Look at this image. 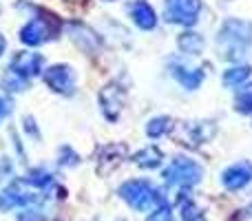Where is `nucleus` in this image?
<instances>
[{"instance_id": "nucleus-19", "label": "nucleus", "mask_w": 252, "mask_h": 221, "mask_svg": "<svg viewBox=\"0 0 252 221\" xmlns=\"http://www.w3.org/2000/svg\"><path fill=\"white\" fill-rule=\"evenodd\" d=\"M4 47H7V42H4V38H2V35H0V56H2V53H4Z\"/></svg>"}, {"instance_id": "nucleus-3", "label": "nucleus", "mask_w": 252, "mask_h": 221, "mask_svg": "<svg viewBox=\"0 0 252 221\" xmlns=\"http://www.w3.org/2000/svg\"><path fill=\"white\" fill-rule=\"evenodd\" d=\"M201 175H204V168L195 159H188V157H175L168 168L164 170L166 182L175 184V186H182V188L195 186L201 179Z\"/></svg>"}, {"instance_id": "nucleus-13", "label": "nucleus", "mask_w": 252, "mask_h": 221, "mask_svg": "<svg viewBox=\"0 0 252 221\" xmlns=\"http://www.w3.org/2000/svg\"><path fill=\"white\" fill-rule=\"evenodd\" d=\"M248 78H250V66H246V64L232 66V69H228L226 73H223V84H226L228 89H239Z\"/></svg>"}, {"instance_id": "nucleus-10", "label": "nucleus", "mask_w": 252, "mask_h": 221, "mask_svg": "<svg viewBox=\"0 0 252 221\" xmlns=\"http://www.w3.org/2000/svg\"><path fill=\"white\" fill-rule=\"evenodd\" d=\"M170 69H173L175 78L179 80V84L190 89V91H195L201 84V80H204V71L201 69H190V66H184V64H173Z\"/></svg>"}, {"instance_id": "nucleus-6", "label": "nucleus", "mask_w": 252, "mask_h": 221, "mask_svg": "<svg viewBox=\"0 0 252 221\" xmlns=\"http://www.w3.org/2000/svg\"><path fill=\"white\" fill-rule=\"evenodd\" d=\"M47 87L56 93H62V95H73L75 91V73L69 64H56L49 66L47 73L42 75Z\"/></svg>"}, {"instance_id": "nucleus-17", "label": "nucleus", "mask_w": 252, "mask_h": 221, "mask_svg": "<svg viewBox=\"0 0 252 221\" xmlns=\"http://www.w3.org/2000/svg\"><path fill=\"white\" fill-rule=\"evenodd\" d=\"M148 221H173V210H170V206L168 204L157 206V208L151 213Z\"/></svg>"}, {"instance_id": "nucleus-8", "label": "nucleus", "mask_w": 252, "mask_h": 221, "mask_svg": "<svg viewBox=\"0 0 252 221\" xmlns=\"http://www.w3.org/2000/svg\"><path fill=\"white\" fill-rule=\"evenodd\" d=\"M221 182L228 190H239V188L248 186V184L252 182V164H248V161L232 164L230 168L223 170Z\"/></svg>"}, {"instance_id": "nucleus-4", "label": "nucleus", "mask_w": 252, "mask_h": 221, "mask_svg": "<svg viewBox=\"0 0 252 221\" xmlns=\"http://www.w3.org/2000/svg\"><path fill=\"white\" fill-rule=\"evenodd\" d=\"M201 11V0H166L164 20L173 25L192 27L197 25V18Z\"/></svg>"}, {"instance_id": "nucleus-2", "label": "nucleus", "mask_w": 252, "mask_h": 221, "mask_svg": "<svg viewBox=\"0 0 252 221\" xmlns=\"http://www.w3.org/2000/svg\"><path fill=\"white\" fill-rule=\"evenodd\" d=\"M120 195H122V199L128 201V206H133V208L139 210V213H146V210L166 204L161 192L157 190L153 184L144 182V179H133V182L122 184Z\"/></svg>"}, {"instance_id": "nucleus-15", "label": "nucleus", "mask_w": 252, "mask_h": 221, "mask_svg": "<svg viewBox=\"0 0 252 221\" xmlns=\"http://www.w3.org/2000/svg\"><path fill=\"white\" fill-rule=\"evenodd\" d=\"M168 128H170V120H168V117H155V120L148 122L146 133H148V137L157 139V137H161V135H164Z\"/></svg>"}, {"instance_id": "nucleus-7", "label": "nucleus", "mask_w": 252, "mask_h": 221, "mask_svg": "<svg viewBox=\"0 0 252 221\" xmlns=\"http://www.w3.org/2000/svg\"><path fill=\"white\" fill-rule=\"evenodd\" d=\"M42 64H44V58L40 53H33V51H20L11 58L9 62L7 71L22 80H29L33 75H38L42 71Z\"/></svg>"}, {"instance_id": "nucleus-9", "label": "nucleus", "mask_w": 252, "mask_h": 221, "mask_svg": "<svg viewBox=\"0 0 252 221\" xmlns=\"http://www.w3.org/2000/svg\"><path fill=\"white\" fill-rule=\"evenodd\" d=\"M126 11H128L130 20H133L139 29H144V31L155 29V25H157L155 9H153L146 0H135V2H130L128 7H126Z\"/></svg>"}, {"instance_id": "nucleus-14", "label": "nucleus", "mask_w": 252, "mask_h": 221, "mask_svg": "<svg viewBox=\"0 0 252 221\" xmlns=\"http://www.w3.org/2000/svg\"><path fill=\"white\" fill-rule=\"evenodd\" d=\"M235 109L239 113H252V84H241L237 89Z\"/></svg>"}, {"instance_id": "nucleus-16", "label": "nucleus", "mask_w": 252, "mask_h": 221, "mask_svg": "<svg viewBox=\"0 0 252 221\" xmlns=\"http://www.w3.org/2000/svg\"><path fill=\"white\" fill-rule=\"evenodd\" d=\"M182 217H184V221H199L201 215H199V208H197L190 199H186L182 204Z\"/></svg>"}, {"instance_id": "nucleus-12", "label": "nucleus", "mask_w": 252, "mask_h": 221, "mask_svg": "<svg viewBox=\"0 0 252 221\" xmlns=\"http://www.w3.org/2000/svg\"><path fill=\"white\" fill-rule=\"evenodd\" d=\"M133 159H135V164L142 166V168H157V166L161 164V153H159V148H155V146H146L144 151H139Z\"/></svg>"}, {"instance_id": "nucleus-20", "label": "nucleus", "mask_w": 252, "mask_h": 221, "mask_svg": "<svg viewBox=\"0 0 252 221\" xmlns=\"http://www.w3.org/2000/svg\"><path fill=\"white\" fill-rule=\"evenodd\" d=\"M106 2H111V0H106Z\"/></svg>"}, {"instance_id": "nucleus-18", "label": "nucleus", "mask_w": 252, "mask_h": 221, "mask_svg": "<svg viewBox=\"0 0 252 221\" xmlns=\"http://www.w3.org/2000/svg\"><path fill=\"white\" fill-rule=\"evenodd\" d=\"M9 113H11V102H9L7 97L0 95V120H4Z\"/></svg>"}, {"instance_id": "nucleus-5", "label": "nucleus", "mask_w": 252, "mask_h": 221, "mask_svg": "<svg viewBox=\"0 0 252 221\" xmlns=\"http://www.w3.org/2000/svg\"><path fill=\"white\" fill-rule=\"evenodd\" d=\"M53 35H56V27L51 25V18L44 16L31 18L20 31V40L29 47H38V44H42L44 40L53 38Z\"/></svg>"}, {"instance_id": "nucleus-1", "label": "nucleus", "mask_w": 252, "mask_h": 221, "mask_svg": "<svg viewBox=\"0 0 252 221\" xmlns=\"http://www.w3.org/2000/svg\"><path fill=\"white\" fill-rule=\"evenodd\" d=\"M219 47H223V58L230 62H239L246 56L252 42V25L246 20H226L217 35Z\"/></svg>"}, {"instance_id": "nucleus-11", "label": "nucleus", "mask_w": 252, "mask_h": 221, "mask_svg": "<svg viewBox=\"0 0 252 221\" xmlns=\"http://www.w3.org/2000/svg\"><path fill=\"white\" fill-rule=\"evenodd\" d=\"M177 44H179V49H182L184 53H188V56H199L201 49H204V38H201L199 33L186 31V33L179 35Z\"/></svg>"}]
</instances>
